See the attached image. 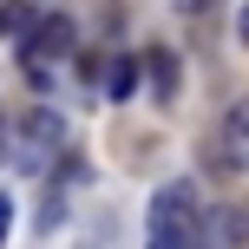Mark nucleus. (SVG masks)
<instances>
[{
  "mask_svg": "<svg viewBox=\"0 0 249 249\" xmlns=\"http://www.w3.org/2000/svg\"><path fill=\"white\" fill-rule=\"evenodd\" d=\"M20 144H26V151H20L26 164H39V158H53V151L66 144V118H59V112H46V105H33V112L20 118Z\"/></svg>",
  "mask_w": 249,
  "mask_h": 249,
  "instance_id": "nucleus-2",
  "label": "nucleus"
},
{
  "mask_svg": "<svg viewBox=\"0 0 249 249\" xmlns=\"http://www.w3.org/2000/svg\"><path fill=\"white\" fill-rule=\"evenodd\" d=\"M236 26H243V39H249V0H243V13H236Z\"/></svg>",
  "mask_w": 249,
  "mask_h": 249,
  "instance_id": "nucleus-10",
  "label": "nucleus"
},
{
  "mask_svg": "<svg viewBox=\"0 0 249 249\" xmlns=\"http://www.w3.org/2000/svg\"><path fill=\"white\" fill-rule=\"evenodd\" d=\"M105 86H112V99H131L138 92V59H118L112 72H105Z\"/></svg>",
  "mask_w": 249,
  "mask_h": 249,
  "instance_id": "nucleus-8",
  "label": "nucleus"
},
{
  "mask_svg": "<svg viewBox=\"0 0 249 249\" xmlns=\"http://www.w3.org/2000/svg\"><path fill=\"white\" fill-rule=\"evenodd\" d=\"M203 243H210V249H243L249 243V210H236V203L210 210V216H203Z\"/></svg>",
  "mask_w": 249,
  "mask_h": 249,
  "instance_id": "nucleus-3",
  "label": "nucleus"
},
{
  "mask_svg": "<svg viewBox=\"0 0 249 249\" xmlns=\"http://www.w3.org/2000/svg\"><path fill=\"white\" fill-rule=\"evenodd\" d=\"M39 7H26V0H7V7H0V33L7 39H26V33H39Z\"/></svg>",
  "mask_w": 249,
  "mask_h": 249,
  "instance_id": "nucleus-6",
  "label": "nucleus"
},
{
  "mask_svg": "<svg viewBox=\"0 0 249 249\" xmlns=\"http://www.w3.org/2000/svg\"><path fill=\"white\" fill-rule=\"evenodd\" d=\"M151 86H158V99H177V59L171 53H151Z\"/></svg>",
  "mask_w": 249,
  "mask_h": 249,
  "instance_id": "nucleus-7",
  "label": "nucleus"
},
{
  "mask_svg": "<svg viewBox=\"0 0 249 249\" xmlns=\"http://www.w3.org/2000/svg\"><path fill=\"white\" fill-rule=\"evenodd\" d=\"M7 223H13V203L0 197V243H7Z\"/></svg>",
  "mask_w": 249,
  "mask_h": 249,
  "instance_id": "nucleus-9",
  "label": "nucleus"
},
{
  "mask_svg": "<svg viewBox=\"0 0 249 249\" xmlns=\"http://www.w3.org/2000/svg\"><path fill=\"white\" fill-rule=\"evenodd\" d=\"M0 158H7V118H0Z\"/></svg>",
  "mask_w": 249,
  "mask_h": 249,
  "instance_id": "nucleus-11",
  "label": "nucleus"
},
{
  "mask_svg": "<svg viewBox=\"0 0 249 249\" xmlns=\"http://www.w3.org/2000/svg\"><path fill=\"white\" fill-rule=\"evenodd\" d=\"M53 53H72V20H59V13H53V20L33 33V46H26L20 59H26V66H39V59H53Z\"/></svg>",
  "mask_w": 249,
  "mask_h": 249,
  "instance_id": "nucleus-5",
  "label": "nucleus"
},
{
  "mask_svg": "<svg viewBox=\"0 0 249 249\" xmlns=\"http://www.w3.org/2000/svg\"><path fill=\"white\" fill-rule=\"evenodd\" d=\"M151 249H210L203 243V210H197V190L190 184H164L151 197Z\"/></svg>",
  "mask_w": 249,
  "mask_h": 249,
  "instance_id": "nucleus-1",
  "label": "nucleus"
},
{
  "mask_svg": "<svg viewBox=\"0 0 249 249\" xmlns=\"http://www.w3.org/2000/svg\"><path fill=\"white\" fill-rule=\"evenodd\" d=\"M223 158L249 171V99H236V105L223 112Z\"/></svg>",
  "mask_w": 249,
  "mask_h": 249,
  "instance_id": "nucleus-4",
  "label": "nucleus"
}]
</instances>
